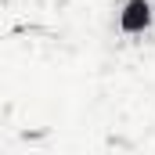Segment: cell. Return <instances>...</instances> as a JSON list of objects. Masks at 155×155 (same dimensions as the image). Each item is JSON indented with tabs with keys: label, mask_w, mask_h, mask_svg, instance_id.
<instances>
[{
	"label": "cell",
	"mask_w": 155,
	"mask_h": 155,
	"mask_svg": "<svg viewBox=\"0 0 155 155\" xmlns=\"http://www.w3.org/2000/svg\"><path fill=\"white\" fill-rule=\"evenodd\" d=\"M155 22V4L152 0H123L119 7V33L123 36H144Z\"/></svg>",
	"instance_id": "cell-1"
}]
</instances>
